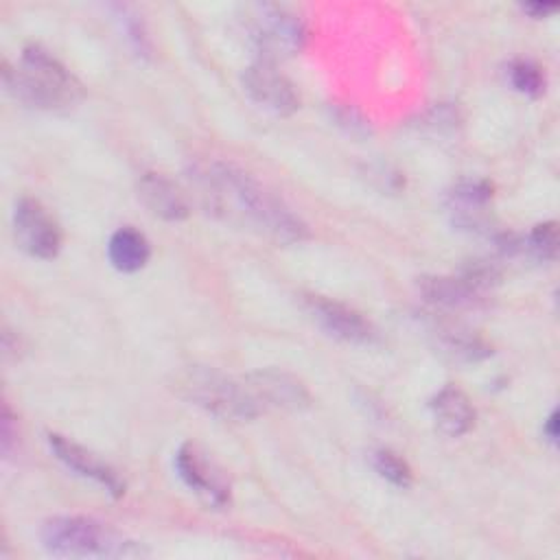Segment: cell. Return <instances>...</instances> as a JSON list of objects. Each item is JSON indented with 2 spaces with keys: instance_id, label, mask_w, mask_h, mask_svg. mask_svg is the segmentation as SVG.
<instances>
[{
  "instance_id": "2",
  "label": "cell",
  "mask_w": 560,
  "mask_h": 560,
  "mask_svg": "<svg viewBox=\"0 0 560 560\" xmlns=\"http://www.w3.org/2000/svg\"><path fill=\"white\" fill-rule=\"evenodd\" d=\"M2 83L15 101L46 112L70 109L83 98L81 81L37 44L26 46L15 66L2 63Z\"/></svg>"
},
{
  "instance_id": "1",
  "label": "cell",
  "mask_w": 560,
  "mask_h": 560,
  "mask_svg": "<svg viewBox=\"0 0 560 560\" xmlns=\"http://www.w3.org/2000/svg\"><path fill=\"white\" fill-rule=\"evenodd\" d=\"M195 179L210 210L232 223L276 243H300L311 236L308 225L280 197L230 162L201 164Z\"/></svg>"
},
{
  "instance_id": "4",
  "label": "cell",
  "mask_w": 560,
  "mask_h": 560,
  "mask_svg": "<svg viewBox=\"0 0 560 560\" xmlns=\"http://www.w3.org/2000/svg\"><path fill=\"white\" fill-rule=\"evenodd\" d=\"M175 389L182 398L221 420L245 422L265 413L243 376L232 378L208 368H190L175 378Z\"/></svg>"
},
{
  "instance_id": "21",
  "label": "cell",
  "mask_w": 560,
  "mask_h": 560,
  "mask_svg": "<svg viewBox=\"0 0 560 560\" xmlns=\"http://www.w3.org/2000/svg\"><path fill=\"white\" fill-rule=\"evenodd\" d=\"M118 11H120L118 20L122 24V31H125L129 44L136 48L138 55H142V57L151 55V39H149L147 31H144L142 20L138 15H133L127 7H118Z\"/></svg>"
},
{
  "instance_id": "23",
  "label": "cell",
  "mask_w": 560,
  "mask_h": 560,
  "mask_svg": "<svg viewBox=\"0 0 560 560\" xmlns=\"http://www.w3.org/2000/svg\"><path fill=\"white\" fill-rule=\"evenodd\" d=\"M15 435H18V431H15L13 413H11L9 405L4 402V405H2V451H4V455L11 451V444H13Z\"/></svg>"
},
{
  "instance_id": "9",
  "label": "cell",
  "mask_w": 560,
  "mask_h": 560,
  "mask_svg": "<svg viewBox=\"0 0 560 560\" xmlns=\"http://www.w3.org/2000/svg\"><path fill=\"white\" fill-rule=\"evenodd\" d=\"M243 90L269 114L289 116L300 107V96L293 83L269 61H256L243 72Z\"/></svg>"
},
{
  "instance_id": "14",
  "label": "cell",
  "mask_w": 560,
  "mask_h": 560,
  "mask_svg": "<svg viewBox=\"0 0 560 560\" xmlns=\"http://www.w3.org/2000/svg\"><path fill=\"white\" fill-rule=\"evenodd\" d=\"M138 197L151 214L164 221H182L190 212L184 192L160 173H144L138 179Z\"/></svg>"
},
{
  "instance_id": "8",
  "label": "cell",
  "mask_w": 560,
  "mask_h": 560,
  "mask_svg": "<svg viewBox=\"0 0 560 560\" xmlns=\"http://www.w3.org/2000/svg\"><path fill=\"white\" fill-rule=\"evenodd\" d=\"M13 234L28 256L50 260L59 254L63 236L52 214L31 197H22L13 208Z\"/></svg>"
},
{
  "instance_id": "7",
  "label": "cell",
  "mask_w": 560,
  "mask_h": 560,
  "mask_svg": "<svg viewBox=\"0 0 560 560\" xmlns=\"http://www.w3.org/2000/svg\"><path fill=\"white\" fill-rule=\"evenodd\" d=\"M175 470L190 492L210 508H225L232 501L230 481L223 470L197 444L186 442L175 453Z\"/></svg>"
},
{
  "instance_id": "24",
  "label": "cell",
  "mask_w": 560,
  "mask_h": 560,
  "mask_svg": "<svg viewBox=\"0 0 560 560\" xmlns=\"http://www.w3.org/2000/svg\"><path fill=\"white\" fill-rule=\"evenodd\" d=\"M521 9L538 20V18H547V15L556 13L558 4L556 2H527V4H521Z\"/></svg>"
},
{
  "instance_id": "13",
  "label": "cell",
  "mask_w": 560,
  "mask_h": 560,
  "mask_svg": "<svg viewBox=\"0 0 560 560\" xmlns=\"http://www.w3.org/2000/svg\"><path fill=\"white\" fill-rule=\"evenodd\" d=\"M433 422L440 433L448 438H459L475 427L477 411L470 398L455 385L442 387L429 402Z\"/></svg>"
},
{
  "instance_id": "17",
  "label": "cell",
  "mask_w": 560,
  "mask_h": 560,
  "mask_svg": "<svg viewBox=\"0 0 560 560\" xmlns=\"http://www.w3.org/2000/svg\"><path fill=\"white\" fill-rule=\"evenodd\" d=\"M523 252L536 260H553L558 252V225L545 221L534 225L525 238H514V254Z\"/></svg>"
},
{
  "instance_id": "12",
  "label": "cell",
  "mask_w": 560,
  "mask_h": 560,
  "mask_svg": "<svg viewBox=\"0 0 560 560\" xmlns=\"http://www.w3.org/2000/svg\"><path fill=\"white\" fill-rule=\"evenodd\" d=\"M249 385L256 402L262 411L267 409H284L298 411L308 407L311 394L300 378L280 370H258L243 376Z\"/></svg>"
},
{
  "instance_id": "3",
  "label": "cell",
  "mask_w": 560,
  "mask_h": 560,
  "mask_svg": "<svg viewBox=\"0 0 560 560\" xmlns=\"http://www.w3.org/2000/svg\"><path fill=\"white\" fill-rule=\"evenodd\" d=\"M44 549L59 558H138L147 551L90 516H52L39 529Z\"/></svg>"
},
{
  "instance_id": "15",
  "label": "cell",
  "mask_w": 560,
  "mask_h": 560,
  "mask_svg": "<svg viewBox=\"0 0 560 560\" xmlns=\"http://www.w3.org/2000/svg\"><path fill=\"white\" fill-rule=\"evenodd\" d=\"M492 199V184L486 179H464L448 192V208L457 214V223L470 230L486 225L481 212Z\"/></svg>"
},
{
  "instance_id": "10",
  "label": "cell",
  "mask_w": 560,
  "mask_h": 560,
  "mask_svg": "<svg viewBox=\"0 0 560 560\" xmlns=\"http://www.w3.org/2000/svg\"><path fill=\"white\" fill-rule=\"evenodd\" d=\"M304 304L313 319L335 339L348 343H372L376 339L374 326L354 308L326 295H306Z\"/></svg>"
},
{
  "instance_id": "16",
  "label": "cell",
  "mask_w": 560,
  "mask_h": 560,
  "mask_svg": "<svg viewBox=\"0 0 560 560\" xmlns=\"http://www.w3.org/2000/svg\"><path fill=\"white\" fill-rule=\"evenodd\" d=\"M107 256H109V262L114 265V269H118L122 273H133V271H140L149 262L151 243L140 230H136L131 225H122L109 236Z\"/></svg>"
},
{
  "instance_id": "5",
  "label": "cell",
  "mask_w": 560,
  "mask_h": 560,
  "mask_svg": "<svg viewBox=\"0 0 560 560\" xmlns=\"http://www.w3.org/2000/svg\"><path fill=\"white\" fill-rule=\"evenodd\" d=\"M499 284V271L488 262H472L459 276H424L422 298L446 311H477L488 306L490 291Z\"/></svg>"
},
{
  "instance_id": "25",
  "label": "cell",
  "mask_w": 560,
  "mask_h": 560,
  "mask_svg": "<svg viewBox=\"0 0 560 560\" xmlns=\"http://www.w3.org/2000/svg\"><path fill=\"white\" fill-rule=\"evenodd\" d=\"M542 433H545V438H547L551 444H556V440H558V411H556V409H553V411L549 413V418L545 420Z\"/></svg>"
},
{
  "instance_id": "11",
  "label": "cell",
  "mask_w": 560,
  "mask_h": 560,
  "mask_svg": "<svg viewBox=\"0 0 560 560\" xmlns=\"http://www.w3.org/2000/svg\"><path fill=\"white\" fill-rule=\"evenodd\" d=\"M46 440H48V446L55 453V457L66 468H70L79 477L90 479L92 483L101 486L107 494H112L116 499L125 494V481L120 479V475L109 464L98 459L94 453H90L81 444H77L70 438L59 435V433H48Z\"/></svg>"
},
{
  "instance_id": "22",
  "label": "cell",
  "mask_w": 560,
  "mask_h": 560,
  "mask_svg": "<svg viewBox=\"0 0 560 560\" xmlns=\"http://www.w3.org/2000/svg\"><path fill=\"white\" fill-rule=\"evenodd\" d=\"M335 118H337V125H341L352 136L368 133V120L363 116H359L354 109H348V107L335 109Z\"/></svg>"
},
{
  "instance_id": "19",
  "label": "cell",
  "mask_w": 560,
  "mask_h": 560,
  "mask_svg": "<svg viewBox=\"0 0 560 560\" xmlns=\"http://www.w3.org/2000/svg\"><path fill=\"white\" fill-rule=\"evenodd\" d=\"M374 470L396 488H409L413 483V470L405 457L392 448H378L372 453Z\"/></svg>"
},
{
  "instance_id": "20",
  "label": "cell",
  "mask_w": 560,
  "mask_h": 560,
  "mask_svg": "<svg viewBox=\"0 0 560 560\" xmlns=\"http://www.w3.org/2000/svg\"><path fill=\"white\" fill-rule=\"evenodd\" d=\"M442 346L448 354H453L462 361H479V359H486L492 354V348L483 339H479L466 330H444Z\"/></svg>"
},
{
  "instance_id": "18",
  "label": "cell",
  "mask_w": 560,
  "mask_h": 560,
  "mask_svg": "<svg viewBox=\"0 0 560 560\" xmlns=\"http://www.w3.org/2000/svg\"><path fill=\"white\" fill-rule=\"evenodd\" d=\"M508 79L516 92H521L529 98H538L547 90V79H545L542 68L536 61L525 59V57L510 61Z\"/></svg>"
},
{
  "instance_id": "6",
  "label": "cell",
  "mask_w": 560,
  "mask_h": 560,
  "mask_svg": "<svg viewBox=\"0 0 560 560\" xmlns=\"http://www.w3.org/2000/svg\"><path fill=\"white\" fill-rule=\"evenodd\" d=\"M247 33L252 44L262 55V61L295 55L306 39L302 20L278 4H252L247 7Z\"/></svg>"
}]
</instances>
